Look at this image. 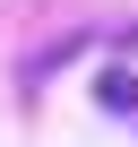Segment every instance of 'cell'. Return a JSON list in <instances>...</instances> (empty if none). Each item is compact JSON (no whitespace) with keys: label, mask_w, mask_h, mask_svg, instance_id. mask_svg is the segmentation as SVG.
I'll return each mask as SVG.
<instances>
[{"label":"cell","mask_w":138,"mask_h":147,"mask_svg":"<svg viewBox=\"0 0 138 147\" xmlns=\"http://www.w3.org/2000/svg\"><path fill=\"white\" fill-rule=\"evenodd\" d=\"M104 113H138V78H129V69H104Z\"/></svg>","instance_id":"6da1fadb"}]
</instances>
